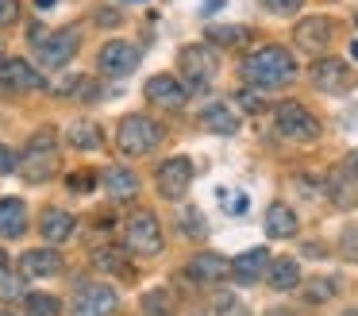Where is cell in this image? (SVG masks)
<instances>
[{"label": "cell", "instance_id": "obj_1", "mask_svg": "<svg viewBox=\"0 0 358 316\" xmlns=\"http://www.w3.org/2000/svg\"><path fill=\"white\" fill-rule=\"evenodd\" d=\"M243 77L250 89H281L296 77V62L285 46H262L243 58Z\"/></svg>", "mask_w": 358, "mask_h": 316}, {"label": "cell", "instance_id": "obj_2", "mask_svg": "<svg viewBox=\"0 0 358 316\" xmlns=\"http://www.w3.org/2000/svg\"><path fill=\"white\" fill-rule=\"evenodd\" d=\"M162 128H158L155 120H147V116H127V120H120L116 128V146L124 154H131V158H143V154H150L155 146H162Z\"/></svg>", "mask_w": 358, "mask_h": 316}, {"label": "cell", "instance_id": "obj_3", "mask_svg": "<svg viewBox=\"0 0 358 316\" xmlns=\"http://www.w3.org/2000/svg\"><path fill=\"white\" fill-rule=\"evenodd\" d=\"M273 123H278V135L289 139V143H316L320 139L316 116L304 104H296V100H281V104L273 108Z\"/></svg>", "mask_w": 358, "mask_h": 316}, {"label": "cell", "instance_id": "obj_4", "mask_svg": "<svg viewBox=\"0 0 358 316\" xmlns=\"http://www.w3.org/2000/svg\"><path fill=\"white\" fill-rule=\"evenodd\" d=\"M20 170H24V181H47V177L58 174V146H55V131H39V135L27 143L24 158H20Z\"/></svg>", "mask_w": 358, "mask_h": 316}, {"label": "cell", "instance_id": "obj_5", "mask_svg": "<svg viewBox=\"0 0 358 316\" xmlns=\"http://www.w3.org/2000/svg\"><path fill=\"white\" fill-rule=\"evenodd\" d=\"M178 66H181V81H185V89L201 92V89H208L212 77H216V54H212V46L193 43V46L181 50Z\"/></svg>", "mask_w": 358, "mask_h": 316}, {"label": "cell", "instance_id": "obj_6", "mask_svg": "<svg viewBox=\"0 0 358 316\" xmlns=\"http://www.w3.org/2000/svg\"><path fill=\"white\" fill-rule=\"evenodd\" d=\"M124 247L131 254H158L162 251V224L150 212H135L124 224Z\"/></svg>", "mask_w": 358, "mask_h": 316}, {"label": "cell", "instance_id": "obj_7", "mask_svg": "<svg viewBox=\"0 0 358 316\" xmlns=\"http://www.w3.org/2000/svg\"><path fill=\"white\" fill-rule=\"evenodd\" d=\"M120 308V293L104 282H85L78 285L73 297V316H112Z\"/></svg>", "mask_w": 358, "mask_h": 316}, {"label": "cell", "instance_id": "obj_8", "mask_svg": "<svg viewBox=\"0 0 358 316\" xmlns=\"http://www.w3.org/2000/svg\"><path fill=\"white\" fill-rule=\"evenodd\" d=\"M81 46V31L78 27H62L58 35H39L35 39V50H39L43 66H66V62L78 54Z\"/></svg>", "mask_w": 358, "mask_h": 316}, {"label": "cell", "instance_id": "obj_9", "mask_svg": "<svg viewBox=\"0 0 358 316\" xmlns=\"http://www.w3.org/2000/svg\"><path fill=\"white\" fill-rule=\"evenodd\" d=\"M189 185H193V162L189 158H166L162 166H158V193H162L166 200H181L189 193Z\"/></svg>", "mask_w": 358, "mask_h": 316}, {"label": "cell", "instance_id": "obj_10", "mask_svg": "<svg viewBox=\"0 0 358 316\" xmlns=\"http://www.w3.org/2000/svg\"><path fill=\"white\" fill-rule=\"evenodd\" d=\"M308 77H312V85H316L320 92H331V97H339V92H347L350 85H355L347 62H339V58H320V62H312Z\"/></svg>", "mask_w": 358, "mask_h": 316}, {"label": "cell", "instance_id": "obj_11", "mask_svg": "<svg viewBox=\"0 0 358 316\" xmlns=\"http://www.w3.org/2000/svg\"><path fill=\"white\" fill-rule=\"evenodd\" d=\"M139 46L135 43H104V50H101V74H108V77H127V74H135L139 69Z\"/></svg>", "mask_w": 358, "mask_h": 316}, {"label": "cell", "instance_id": "obj_12", "mask_svg": "<svg viewBox=\"0 0 358 316\" xmlns=\"http://www.w3.org/2000/svg\"><path fill=\"white\" fill-rule=\"evenodd\" d=\"M331 35H335V27H331V20H324V15H308V20H301L296 23V31H293V39H296V46L301 50H327L331 46Z\"/></svg>", "mask_w": 358, "mask_h": 316}, {"label": "cell", "instance_id": "obj_13", "mask_svg": "<svg viewBox=\"0 0 358 316\" xmlns=\"http://www.w3.org/2000/svg\"><path fill=\"white\" fill-rule=\"evenodd\" d=\"M185 97H189V89L178 81V77H170V74H158V77H150V81H147V100H150V104H158V108H166V112L181 108V104H185Z\"/></svg>", "mask_w": 358, "mask_h": 316}, {"label": "cell", "instance_id": "obj_14", "mask_svg": "<svg viewBox=\"0 0 358 316\" xmlns=\"http://www.w3.org/2000/svg\"><path fill=\"white\" fill-rule=\"evenodd\" d=\"M62 254L50 251V247H39V251H27L24 259H20V274L24 277H55L62 274Z\"/></svg>", "mask_w": 358, "mask_h": 316}, {"label": "cell", "instance_id": "obj_15", "mask_svg": "<svg viewBox=\"0 0 358 316\" xmlns=\"http://www.w3.org/2000/svg\"><path fill=\"white\" fill-rule=\"evenodd\" d=\"M227 274H231V262L216 251H201L189 259V277L193 282H224Z\"/></svg>", "mask_w": 358, "mask_h": 316}, {"label": "cell", "instance_id": "obj_16", "mask_svg": "<svg viewBox=\"0 0 358 316\" xmlns=\"http://www.w3.org/2000/svg\"><path fill=\"white\" fill-rule=\"evenodd\" d=\"M266 266H270L266 247H255V251L239 254V259L231 262V277H235V282H243V285H250V282H258V277L266 274Z\"/></svg>", "mask_w": 358, "mask_h": 316}, {"label": "cell", "instance_id": "obj_17", "mask_svg": "<svg viewBox=\"0 0 358 316\" xmlns=\"http://www.w3.org/2000/svg\"><path fill=\"white\" fill-rule=\"evenodd\" d=\"M39 235L47 239V243H66V239L73 235V216L66 212V208H47V212L39 216Z\"/></svg>", "mask_w": 358, "mask_h": 316}, {"label": "cell", "instance_id": "obj_18", "mask_svg": "<svg viewBox=\"0 0 358 316\" xmlns=\"http://www.w3.org/2000/svg\"><path fill=\"white\" fill-rule=\"evenodd\" d=\"M27 228V208L20 197H0V235L4 239H16L24 235Z\"/></svg>", "mask_w": 358, "mask_h": 316}, {"label": "cell", "instance_id": "obj_19", "mask_svg": "<svg viewBox=\"0 0 358 316\" xmlns=\"http://www.w3.org/2000/svg\"><path fill=\"white\" fill-rule=\"evenodd\" d=\"M201 128L204 131H216V135H235L239 131V116L231 112L227 104H204L201 108Z\"/></svg>", "mask_w": 358, "mask_h": 316}, {"label": "cell", "instance_id": "obj_20", "mask_svg": "<svg viewBox=\"0 0 358 316\" xmlns=\"http://www.w3.org/2000/svg\"><path fill=\"white\" fill-rule=\"evenodd\" d=\"M0 74H4V81L12 85V89H43V77L35 66H27L24 58H8L4 66H0Z\"/></svg>", "mask_w": 358, "mask_h": 316}, {"label": "cell", "instance_id": "obj_21", "mask_svg": "<svg viewBox=\"0 0 358 316\" xmlns=\"http://www.w3.org/2000/svg\"><path fill=\"white\" fill-rule=\"evenodd\" d=\"M296 228H301V220H296V212L289 205H270L266 208V231H270L273 239H293Z\"/></svg>", "mask_w": 358, "mask_h": 316}, {"label": "cell", "instance_id": "obj_22", "mask_svg": "<svg viewBox=\"0 0 358 316\" xmlns=\"http://www.w3.org/2000/svg\"><path fill=\"white\" fill-rule=\"evenodd\" d=\"M101 181H104V189H108V197H120V200H127V197L139 193V177H135L131 170H124V166H108L101 174Z\"/></svg>", "mask_w": 358, "mask_h": 316}, {"label": "cell", "instance_id": "obj_23", "mask_svg": "<svg viewBox=\"0 0 358 316\" xmlns=\"http://www.w3.org/2000/svg\"><path fill=\"white\" fill-rule=\"evenodd\" d=\"M266 282H270L273 289H293V285H301V266H296L293 259H273L270 266H266Z\"/></svg>", "mask_w": 358, "mask_h": 316}, {"label": "cell", "instance_id": "obj_24", "mask_svg": "<svg viewBox=\"0 0 358 316\" xmlns=\"http://www.w3.org/2000/svg\"><path fill=\"white\" fill-rule=\"evenodd\" d=\"M66 139H70L78 151H96V146L104 143V135H101V128H96L93 120H73L70 123V131H66Z\"/></svg>", "mask_w": 358, "mask_h": 316}, {"label": "cell", "instance_id": "obj_25", "mask_svg": "<svg viewBox=\"0 0 358 316\" xmlns=\"http://www.w3.org/2000/svg\"><path fill=\"white\" fill-rule=\"evenodd\" d=\"M327 193H331V200L339 208H355L358 200V189H355V177L343 170V174H327Z\"/></svg>", "mask_w": 358, "mask_h": 316}, {"label": "cell", "instance_id": "obj_26", "mask_svg": "<svg viewBox=\"0 0 358 316\" xmlns=\"http://www.w3.org/2000/svg\"><path fill=\"white\" fill-rule=\"evenodd\" d=\"M208 43L212 46H247L250 43V31L247 27H231V23H208Z\"/></svg>", "mask_w": 358, "mask_h": 316}, {"label": "cell", "instance_id": "obj_27", "mask_svg": "<svg viewBox=\"0 0 358 316\" xmlns=\"http://www.w3.org/2000/svg\"><path fill=\"white\" fill-rule=\"evenodd\" d=\"M93 266L108 270V274H127V254L120 251V247H93Z\"/></svg>", "mask_w": 358, "mask_h": 316}, {"label": "cell", "instance_id": "obj_28", "mask_svg": "<svg viewBox=\"0 0 358 316\" xmlns=\"http://www.w3.org/2000/svg\"><path fill=\"white\" fill-rule=\"evenodd\" d=\"M24 308H27V316H58V297H50V293H24Z\"/></svg>", "mask_w": 358, "mask_h": 316}, {"label": "cell", "instance_id": "obj_29", "mask_svg": "<svg viewBox=\"0 0 358 316\" xmlns=\"http://www.w3.org/2000/svg\"><path fill=\"white\" fill-rule=\"evenodd\" d=\"M143 316H173V301L166 289H150L143 297Z\"/></svg>", "mask_w": 358, "mask_h": 316}, {"label": "cell", "instance_id": "obj_30", "mask_svg": "<svg viewBox=\"0 0 358 316\" xmlns=\"http://www.w3.org/2000/svg\"><path fill=\"white\" fill-rule=\"evenodd\" d=\"M331 293H335V282H331V277H312V282H304V297H308L312 305H324Z\"/></svg>", "mask_w": 358, "mask_h": 316}, {"label": "cell", "instance_id": "obj_31", "mask_svg": "<svg viewBox=\"0 0 358 316\" xmlns=\"http://www.w3.org/2000/svg\"><path fill=\"white\" fill-rule=\"evenodd\" d=\"M216 316H250V312L231 297V293H220V297H216Z\"/></svg>", "mask_w": 358, "mask_h": 316}, {"label": "cell", "instance_id": "obj_32", "mask_svg": "<svg viewBox=\"0 0 358 316\" xmlns=\"http://www.w3.org/2000/svg\"><path fill=\"white\" fill-rule=\"evenodd\" d=\"M96 181H101V177H96L93 170H78V174L70 177V189H73V193H93Z\"/></svg>", "mask_w": 358, "mask_h": 316}, {"label": "cell", "instance_id": "obj_33", "mask_svg": "<svg viewBox=\"0 0 358 316\" xmlns=\"http://www.w3.org/2000/svg\"><path fill=\"white\" fill-rule=\"evenodd\" d=\"M220 197H224L227 200V212H231V216H243V212H247V193H220Z\"/></svg>", "mask_w": 358, "mask_h": 316}, {"label": "cell", "instance_id": "obj_34", "mask_svg": "<svg viewBox=\"0 0 358 316\" xmlns=\"http://www.w3.org/2000/svg\"><path fill=\"white\" fill-rule=\"evenodd\" d=\"M270 12H278V15H293V12H301V0H262Z\"/></svg>", "mask_w": 358, "mask_h": 316}, {"label": "cell", "instance_id": "obj_35", "mask_svg": "<svg viewBox=\"0 0 358 316\" xmlns=\"http://www.w3.org/2000/svg\"><path fill=\"white\" fill-rule=\"evenodd\" d=\"M20 20V0H0V27Z\"/></svg>", "mask_w": 358, "mask_h": 316}, {"label": "cell", "instance_id": "obj_36", "mask_svg": "<svg viewBox=\"0 0 358 316\" xmlns=\"http://www.w3.org/2000/svg\"><path fill=\"white\" fill-rule=\"evenodd\" d=\"M12 170H16V154L0 143V174H12Z\"/></svg>", "mask_w": 358, "mask_h": 316}, {"label": "cell", "instance_id": "obj_37", "mask_svg": "<svg viewBox=\"0 0 358 316\" xmlns=\"http://www.w3.org/2000/svg\"><path fill=\"white\" fill-rule=\"evenodd\" d=\"M239 104H243V108H255V112H258V108H262V97H258L255 89H243V92H239Z\"/></svg>", "mask_w": 358, "mask_h": 316}, {"label": "cell", "instance_id": "obj_38", "mask_svg": "<svg viewBox=\"0 0 358 316\" xmlns=\"http://www.w3.org/2000/svg\"><path fill=\"white\" fill-rule=\"evenodd\" d=\"M96 23H104V27H116V12H108V8H101V12H96Z\"/></svg>", "mask_w": 358, "mask_h": 316}, {"label": "cell", "instance_id": "obj_39", "mask_svg": "<svg viewBox=\"0 0 358 316\" xmlns=\"http://www.w3.org/2000/svg\"><path fill=\"white\" fill-rule=\"evenodd\" d=\"M347 174L358 181V151H350V154H347Z\"/></svg>", "mask_w": 358, "mask_h": 316}, {"label": "cell", "instance_id": "obj_40", "mask_svg": "<svg viewBox=\"0 0 358 316\" xmlns=\"http://www.w3.org/2000/svg\"><path fill=\"white\" fill-rule=\"evenodd\" d=\"M4 274H8V254L0 251V277H4Z\"/></svg>", "mask_w": 358, "mask_h": 316}, {"label": "cell", "instance_id": "obj_41", "mask_svg": "<svg viewBox=\"0 0 358 316\" xmlns=\"http://www.w3.org/2000/svg\"><path fill=\"white\" fill-rule=\"evenodd\" d=\"M266 316H296V312H289V308H270Z\"/></svg>", "mask_w": 358, "mask_h": 316}, {"label": "cell", "instance_id": "obj_42", "mask_svg": "<svg viewBox=\"0 0 358 316\" xmlns=\"http://www.w3.org/2000/svg\"><path fill=\"white\" fill-rule=\"evenodd\" d=\"M350 54H355V62H358V39H355V43H350Z\"/></svg>", "mask_w": 358, "mask_h": 316}, {"label": "cell", "instance_id": "obj_43", "mask_svg": "<svg viewBox=\"0 0 358 316\" xmlns=\"http://www.w3.org/2000/svg\"><path fill=\"white\" fill-rule=\"evenodd\" d=\"M35 4H39V8H50V4H55V0H35Z\"/></svg>", "mask_w": 358, "mask_h": 316}, {"label": "cell", "instance_id": "obj_44", "mask_svg": "<svg viewBox=\"0 0 358 316\" xmlns=\"http://www.w3.org/2000/svg\"><path fill=\"white\" fill-rule=\"evenodd\" d=\"M0 66H4V43H0Z\"/></svg>", "mask_w": 358, "mask_h": 316}, {"label": "cell", "instance_id": "obj_45", "mask_svg": "<svg viewBox=\"0 0 358 316\" xmlns=\"http://www.w3.org/2000/svg\"><path fill=\"white\" fill-rule=\"evenodd\" d=\"M131 4H143V0H131Z\"/></svg>", "mask_w": 358, "mask_h": 316}, {"label": "cell", "instance_id": "obj_46", "mask_svg": "<svg viewBox=\"0 0 358 316\" xmlns=\"http://www.w3.org/2000/svg\"><path fill=\"white\" fill-rule=\"evenodd\" d=\"M343 316H355V312H343Z\"/></svg>", "mask_w": 358, "mask_h": 316}]
</instances>
